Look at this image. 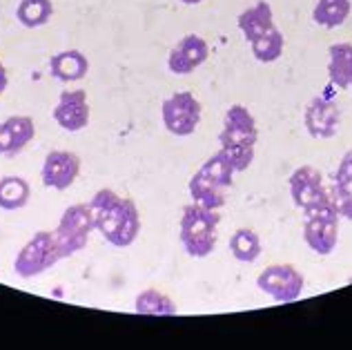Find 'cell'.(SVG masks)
I'll use <instances>...</instances> for the list:
<instances>
[{
	"label": "cell",
	"instance_id": "cell-1",
	"mask_svg": "<svg viewBox=\"0 0 352 350\" xmlns=\"http://www.w3.org/2000/svg\"><path fill=\"white\" fill-rule=\"evenodd\" d=\"M96 230L116 248H127L141 232V215L132 199H120L114 190H98L89 201Z\"/></svg>",
	"mask_w": 352,
	"mask_h": 350
},
{
	"label": "cell",
	"instance_id": "cell-2",
	"mask_svg": "<svg viewBox=\"0 0 352 350\" xmlns=\"http://www.w3.org/2000/svg\"><path fill=\"white\" fill-rule=\"evenodd\" d=\"M219 210H210L201 204H190L183 208L179 237L185 252L194 259H203L214 252L219 241Z\"/></svg>",
	"mask_w": 352,
	"mask_h": 350
},
{
	"label": "cell",
	"instance_id": "cell-3",
	"mask_svg": "<svg viewBox=\"0 0 352 350\" xmlns=\"http://www.w3.org/2000/svg\"><path fill=\"white\" fill-rule=\"evenodd\" d=\"M94 230H96V221L87 204H76L65 210L56 230H52L63 259L80 252L87 245L89 234Z\"/></svg>",
	"mask_w": 352,
	"mask_h": 350
},
{
	"label": "cell",
	"instance_id": "cell-4",
	"mask_svg": "<svg viewBox=\"0 0 352 350\" xmlns=\"http://www.w3.org/2000/svg\"><path fill=\"white\" fill-rule=\"evenodd\" d=\"M60 259L63 256L56 245V239H54V232L41 230V232H36L30 241L23 245V250L18 252L14 261V272L23 279H32L43 274L45 270L54 268Z\"/></svg>",
	"mask_w": 352,
	"mask_h": 350
},
{
	"label": "cell",
	"instance_id": "cell-5",
	"mask_svg": "<svg viewBox=\"0 0 352 350\" xmlns=\"http://www.w3.org/2000/svg\"><path fill=\"white\" fill-rule=\"evenodd\" d=\"M161 116L165 130L174 136H190L201 123L203 107L192 91H176L161 105Z\"/></svg>",
	"mask_w": 352,
	"mask_h": 350
},
{
	"label": "cell",
	"instance_id": "cell-6",
	"mask_svg": "<svg viewBox=\"0 0 352 350\" xmlns=\"http://www.w3.org/2000/svg\"><path fill=\"white\" fill-rule=\"evenodd\" d=\"M258 290H263L265 294H270L274 301L279 303H290L294 299L301 297L303 292V274L290 263H274L258 274L256 279Z\"/></svg>",
	"mask_w": 352,
	"mask_h": 350
},
{
	"label": "cell",
	"instance_id": "cell-7",
	"mask_svg": "<svg viewBox=\"0 0 352 350\" xmlns=\"http://www.w3.org/2000/svg\"><path fill=\"white\" fill-rule=\"evenodd\" d=\"M78 174H80L78 154L67 152V150H52L45 156L41 179L47 188L58 190V192L67 190L74 186V181L78 179Z\"/></svg>",
	"mask_w": 352,
	"mask_h": 350
},
{
	"label": "cell",
	"instance_id": "cell-8",
	"mask_svg": "<svg viewBox=\"0 0 352 350\" xmlns=\"http://www.w3.org/2000/svg\"><path fill=\"white\" fill-rule=\"evenodd\" d=\"M258 130L252 112L243 105H230L226 112L223 130L219 134L221 147L228 145H256Z\"/></svg>",
	"mask_w": 352,
	"mask_h": 350
},
{
	"label": "cell",
	"instance_id": "cell-9",
	"mask_svg": "<svg viewBox=\"0 0 352 350\" xmlns=\"http://www.w3.org/2000/svg\"><path fill=\"white\" fill-rule=\"evenodd\" d=\"M54 121H56L65 132H80L89 123V103L85 89L63 91L56 107H54Z\"/></svg>",
	"mask_w": 352,
	"mask_h": 350
},
{
	"label": "cell",
	"instance_id": "cell-10",
	"mask_svg": "<svg viewBox=\"0 0 352 350\" xmlns=\"http://www.w3.org/2000/svg\"><path fill=\"white\" fill-rule=\"evenodd\" d=\"M303 123L312 139H332L339 132L341 112L328 98H312L305 107Z\"/></svg>",
	"mask_w": 352,
	"mask_h": 350
},
{
	"label": "cell",
	"instance_id": "cell-11",
	"mask_svg": "<svg viewBox=\"0 0 352 350\" xmlns=\"http://www.w3.org/2000/svg\"><path fill=\"white\" fill-rule=\"evenodd\" d=\"M208 54H210L208 43L197 34H188L170 52L168 67L176 76H185V74H192L194 69H199L203 63L208 61Z\"/></svg>",
	"mask_w": 352,
	"mask_h": 350
},
{
	"label": "cell",
	"instance_id": "cell-12",
	"mask_svg": "<svg viewBox=\"0 0 352 350\" xmlns=\"http://www.w3.org/2000/svg\"><path fill=\"white\" fill-rule=\"evenodd\" d=\"M36 125L30 116H9L0 123V156H16L34 141Z\"/></svg>",
	"mask_w": 352,
	"mask_h": 350
},
{
	"label": "cell",
	"instance_id": "cell-13",
	"mask_svg": "<svg viewBox=\"0 0 352 350\" xmlns=\"http://www.w3.org/2000/svg\"><path fill=\"white\" fill-rule=\"evenodd\" d=\"M290 195L294 206L303 210L312 201L321 199L323 195H328V190L323 188V181H321V172L312 165H301L296 168L290 177Z\"/></svg>",
	"mask_w": 352,
	"mask_h": 350
},
{
	"label": "cell",
	"instance_id": "cell-14",
	"mask_svg": "<svg viewBox=\"0 0 352 350\" xmlns=\"http://www.w3.org/2000/svg\"><path fill=\"white\" fill-rule=\"evenodd\" d=\"M303 239L312 252L332 254L339 241V219H305Z\"/></svg>",
	"mask_w": 352,
	"mask_h": 350
},
{
	"label": "cell",
	"instance_id": "cell-15",
	"mask_svg": "<svg viewBox=\"0 0 352 350\" xmlns=\"http://www.w3.org/2000/svg\"><path fill=\"white\" fill-rule=\"evenodd\" d=\"M236 25H239L241 34L245 36V41H250V43L258 39V36L267 34L270 30H274V12H272L270 3L258 0L256 5L248 7L245 12H241Z\"/></svg>",
	"mask_w": 352,
	"mask_h": 350
},
{
	"label": "cell",
	"instance_id": "cell-16",
	"mask_svg": "<svg viewBox=\"0 0 352 350\" xmlns=\"http://www.w3.org/2000/svg\"><path fill=\"white\" fill-rule=\"evenodd\" d=\"M50 69H52V76H56L58 80L74 83L87 76L89 61L85 54L78 50H65L50 61Z\"/></svg>",
	"mask_w": 352,
	"mask_h": 350
},
{
	"label": "cell",
	"instance_id": "cell-17",
	"mask_svg": "<svg viewBox=\"0 0 352 350\" xmlns=\"http://www.w3.org/2000/svg\"><path fill=\"white\" fill-rule=\"evenodd\" d=\"M190 197L194 199V204H201L210 210H221L226 206V192L228 188L219 186L217 181H212L203 170H199L190 179Z\"/></svg>",
	"mask_w": 352,
	"mask_h": 350
},
{
	"label": "cell",
	"instance_id": "cell-18",
	"mask_svg": "<svg viewBox=\"0 0 352 350\" xmlns=\"http://www.w3.org/2000/svg\"><path fill=\"white\" fill-rule=\"evenodd\" d=\"M330 61H328V76L332 85L339 89L352 87V45L350 43H335L330 45Z\"/></svg>",
	"mask_w": 352,
	"mask_h": 350
},
{
	"label": "cell",
	"instance_id": "cell-19",
	"mask_svg": "<svg viewBox=\"0 0 352 350\" xmlns=\"http://www.w3.org/2000/svg\"><path fill=\"white\" fill-rule=\"evenodd\" d=\"M134 310L138 315H150V317H170V315H176V312H179L176 303L168 297V294H163L154 288H147L138 294L134 301Z\"/></svg>",
	"mask_w": 352,
	"mask_h": 350
},
{
	"label": "cell",
	"instance_id": "cell-20",
	"mask_svg": "<svg viewBox=\"0 0 352 350\" xmlns=\"http://www.w3.org/2000/svg\"><path fill=\"white\" fill-rule=\"evenodd\" d=\"M350 0H319L314 5L312 12V21L326 27V30H335V27H341L350 16Z\"/></svg>",
	"mask_w": 352,
	"mask_h": 350
},
{
	"label": "cell",
	"instance_id": "cell-21",
	"mask_svg": "<svg viewBox=\"0 0 352 350\" xmlns=\"http://www.w3.org/2000/svg\"><path fill=\"white\" fill-rule=\"evenodd\" d=\"M32 190L23 177H3L0 179V208L21 210L30 204Z\"/></svg>",
	"mask_w": 352,
	"mask_h": 350
},
{
	"label": "cell",
	"instance_id": "cell-22",
	"mask_svg": "<svg viewBox=\"0 0 352 350\" xmlns=\"http://www.w3.org/2000/svg\"><path fill=\"white\" fill-rule=\"evenodd\" d=\"M230 250H232L234 259L241 263H254L261 254V239L250 228H239L236 232L230 237Z\"/></svg>",
	"mask_w": 352,
	"mask_h": 350
},
{
	"label": "cell",
	"instance_id": "cell-23",
	"mask_svg": "<svg viewBox=\"0 0 352 350\" xmlns=\"http://www.w3.org/2000/svg\"><path fill=\"white\" fill-rule=\"evenodd\" d=\"M52 14H54L52 0H21V5L16 7L18 23L27 27V30L43 27L52 18Z\"/></svg>",
	"mask_w": 352,
	"mask_h": 350
},
{
	"label": "cell",
	"instance_id": "cell-24",
	"mask_svg": "<svg viewBox=\"0 0 352 350\" xmlns=\"http://www.w3.org/2000/svg\"><path fill=\"white\" fill-rule=\"evenodd\" d=\"M283 45H285L283 34L274 27V30H270L267 34L254 39L252 43H250V47H252V54L258 63H274L276 58H281Z\"/></svg>",
	"mask_w": 352,
	"mask_h": 350
},
{
	"label": "cell",
	"instance_id": "cell-25",
	"mask_svg": "<svg viewBox=\"0 0 352 350\" xmlns=\"http://www.w3.org/2000/svg\"><path fill=\"white\" fill-rule=\"evenodd\" d=\"M201 170L208 174V177L212 181H217L219 186H223V188H230L232 186V179H234V168H232V163H230V159L223 154V150H219L217 154H212L210 159L201 165Z\"/></svg>",
	"mask_w": 352,
	"mask_h": 350
},
{
	"label": "cell",
	"instance_id": "cell-26",
	"mask_svg": "<svg viewBox=\"0 0 352 350\" xmlns=\"http://www.w3.org/2000/svg\"><path fill=\"white\" fill-rule=\"evenodd\" d=\"M332 204H335L339 217L352 221V179L346 181H335V186L330 190Z\"/></svg>",
	"mask_w": 352,
	"mask_h": 350
},
{
	"label": "cell",
	"instance_id": "cell-27",
	"mask_svg": "<svg viewBox=\"0 0 352 350\" xmlns=\"http://www.w3.org/2000/svg\"><path fill=\"white\" fill-rule=\"evenodd\" d=\"M221 150L232 163L234 172H245L254 161V145H228L221 147Z\"/></svg>",
	"mask_w": 352,
	"mask_h": 350
},
{
	"label": "cell",
	"instance_id": "cell-28",
	"mask_svg": "<svg viewBox=\"0 0 352 350\" xmlns=\"http://www.w3.org/2000/svg\"><path fill=\"white\" fill-rule=\"evenodd\" d=\"M346 179H352V150L344 154L335 174V181H346Z\"/></svg>",
	"mask_w": 352,
	"mask_h": 350
},
{
	"label": "cell",
	"instance_id": "cell-29",
	"mask_svg": "<svg viewBox=\"0 0 352 350\" xmlns=\"http://www.w3.org/2000/svg\"><path fill=\"white\" fill-rule=\"evenodd\" d=\"M7 85H9V74H7V69H5L3 63H0V96L5 94Z\"/></svg>",
	"mask_w": 352,
	"mask_h": 350
},
{
	"label": "cell",
	"instance_id": "cell-30",
	"mask_svg": "<svg viewBox=\"0 0 352 350\" xmlns=\"http://www.w3.org/2000/svg\"><path fill=\"white\" fill-rule=\"evenodd\" d=\"M183 5H199V3H203V0H181Z\"/></svg>",
	"mask_w": 352,
	"mask_h": 350
}]
</instances>
